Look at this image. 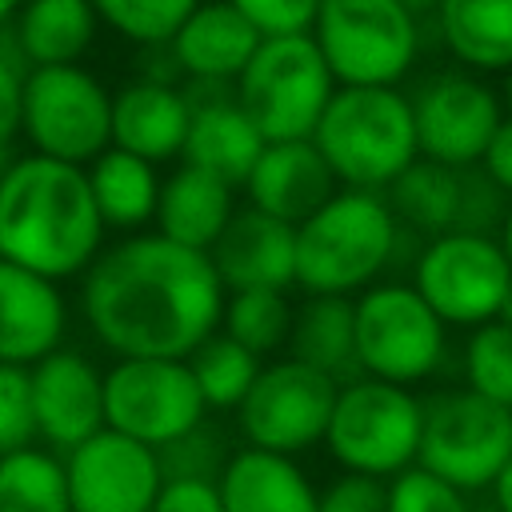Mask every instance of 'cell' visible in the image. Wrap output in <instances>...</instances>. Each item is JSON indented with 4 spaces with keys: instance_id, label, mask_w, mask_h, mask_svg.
<instances>
[{
    "instance_id": "obj_1",
    "label": "cell",
    "mask_w": 512,
    "mask_h": 512,
    "mask_svg": "<svg viewBox=\"0 0 512 512\" xmlns=\"http://www.w3.org/2000/svg\"><path fill=\"white\" fill-rule=\"evenodd\" d=\"M224 296L208 252L160 232H128L84 268L80 312L116 356L184 360L220 328Z\"/></svg>"
},
{
    "instance_id": "obj_2",
    "label": "cell",
    "mask_w": 512,
    "mask_h": 512,
    "mask_svg": "<svg viewBox=\"0 0 512 512\" xmlns=\"http://www.w3.org/2000/svg\"><path fill=\"white\" fill-rule=\"evenodd\" d=\"M104 220L96 212L88 172L40 152L16 156L0 168V256L48 276L72 280L104 248Z\"/></svg>"
},
{
    "instance_id": "obj_3",
    "label": "cell",
    "mask_w": 512,
    "mask_h": 512,
    "mask_svg": "<svg viewBox=\"0 0 512 512\" xmlns=\"http://www.w3.org/2000/svg\"><path fill=\"white\" fill-rule=\"evenodd\" d=\"M400 224L384 192L336 188L296 224V284L304 296H356L392 264Z\"/></svg>"
},
{
    "instance_id": "obj_4",
    "label": "cell",
    "mask_w": 512,
    "mask_h": 512,
    "mask_svg": "<svg viewBox=\"0 0 512 512\" xmlns=\"http://www.w3.org/2000/svg\"><path fill=\"white\" fill-rule=\"evenodd\" d=\"M308 140L340 188L384 192L420 156L412 100L388 84H336Z\"/></svg>"
},
{
    "instance_id": "obj_5",
    "label": "cell",
    "mask_w": 512,
    "mask_h": 512,
    "mask_svg": "<svg viewBox=\"0 0 512 512\" xmlns=\"http://www.w3.org/2000/svg\"><path fill=\"white\" fill-rule=\"evenodd\" d=\"M420 424L424 400L412 388L376 376H352L336 392L320 444L344 472L388 480L416 464Z\"/></svg>"
},
{
    "instance_id": "obj_6",
    "label": "cell",
    "mask_w": 512,
    "mask_h": 512,
    "mask_svg": "<svg viewBox=\"0 0 512 512\" xmlns=\"http://www.w3.org/2000/svg\"><path fill=\"white\" fill-rule=\"evenodd\" d=\"M308 36L336 84L396 88L420 56V16L404 0H320Z\"/></svg>"
},
{
    "instance_id": "obj_7",
    "label": "cell",
    "mask_w": 512,
    "mask_h": 512,
    "mask_svg": "<svg viewBox=\"0 0 512 512\" xmlns=\"http://www.w3.org/2000/svg\"><path fill=\"white\" fill-rule=\"evenodd\" d=\"M236 104L264 140H308L336 80L308 32L264 36L232 84Z\"/></svg>"
},
{
    "instance_id": "obj_8",
    "label": "cell",
    "mask_w": 512,
    "mask_h": 512,
    "mask_svg": "<svg viewBox=\"0 0 512 512\" xmlns=\"http://www.w3.org/2000/svg\"><path fill=\"white\" fill-rule=\"evenodd\" d=\"M352 340L360 376L412 388L440 368L448 328L412 284H368L352 296Z\"/></svg>"
},
{
    "instance_id": "obj_9",
    "label": "cell",
    "mask_w": 512,
    "mask_h": 512,
    "mask_svg": "<svg viewBox=\"0 0 512 512\" xmlns=\"http://www.w3.org/2000/svg\"><path fill=\"white\" fill-rule=\"evenodd\" d=\"M20 132L32 152L84 168L112 144V92L84 64L28 68Z\"/></svg>"
},
{
    "instance_id": "obj_10",
    "label": "cell",
    "mask_w": 512,
    "mask_h": 512,
    "mask_svg": "<svg viewBox=\"0 0 512 512\" xmlns=\"http://www.w3.org/2000/svg\"><path fill=\"white\" fill-rule=\"evenodd\" d=\"M512 456V408L496 404L472 388H444L424 400L416 464L432 476L456 484L460 492H480L496 480Z\"/></svg>"
},
{
    "instance_id": "obj_11",
    "label": "cell",
    "mask_w": 512,
    "mask_h": 512,
    "mask_svg": "<svg viewBox=\"0 0 512 512\" xmlns=\"http://www.w3.org/2000/svg\"><path fill=\"white\" fill-rule=\"evenodd\" d=\"M412 288L444 320V328H476L500 316L512 292V268L496 236L440 232L416 252Z\"/></svg>"
},
{
    "instance_id": "obj_12",
    "label": "cell",
    "mask_w": 512,
    "mask_h": 512,
    "mask_svg": "<svg viewBox=\"0 0 512 512\" xmlns=\"http://www.w3.org/2000/svg\"><path fill=\"white\" fill-rule=\"evenodd\" d=\"M208 404L192 380L188 360L116 356L104 372V428L124 432L148 448H164L204 424Z\"/></svg>"
},
{
    "instance_id": "obj_13",
    "label": "cell",
    "mask_w": 512,
    "mask_h": 512,
    "mask_svg": "<svg viewBox=\"0 0 512 512\" xmlns=\"http://www.w3.org/2000/svg\"><path fill=\"white\" fill-rule=\"evenodd\" d=\"M336 392L340 380L296 356H276L272 364H260L252 388L236 404V424L244 432V444L280 456L316 448L324 440Z\"/></svg>"
},
{
    "instance_id": "obj_14",
    "label": "cell",
    "mask_w": 512,
    "mask_h": 512,
    "mask_svg": "<svg viewBox=\"0 0 512 512\" xmlns=\"http://www.w3.org/2000/svg\"><path fill=\"white\" fill-rule=\"evenodd\" d=\"M408 100L420 156L448 168H472L504 120L500 92L468 68L432 72Z\"/></svg>"
},
{
    "instance_id": "obj_15",
    "label": "cell",
    "mask_w": 512,
    "mask_h": 512,
    "mask_svg": "<svg viewBox=\"0 0 512 512\" xmlns=\"http://www.w3.org/2000/svg\"><path fill=\"white\" fill-rule=\"evenodd\" d=\"M72 512H148L164 472L156 448L100 428L64 452Z\"/></svg>"
},
{
    "instance_id": "obj_16",
    "label": "cell",
    "mask_w": 512,
    "mask_h": 512,
    "mask_svg": "<svg viewBox=\"0 0 512 512\" xmlns=\"http://www.w3.org/2000/svg\"><path fill=\"white\" fill-rule=\"evenodd\" d=\"M28 380L36 436L48 440V448L68 452L104 428V372L88 356L56 348L28 368Z\"/></svg>"
},
{
    "instance_id": "obj_17",
    "label": "cell",
    "mask_w": 512,
    "mask_h": 512,
    "mask_svg": "<svg viewBox=\"0 0 512 512\" xmlns=\"http://www.w3.org/2000/svg\"><path fill=\"white\" fill-rule=\"evenodd\" d=\"M184 92H188L192 116H188V136H184L180 160L240 188L268 140L248 120V112L236 104L232 84H196Z\"/></svg>"
},
{
    "instance_id": "obj_18",
    "label": "cell",
    "mask_w": 512,
    "mask_h": 512,
    "mask_svg": "<svg viewBox=\"0 0 512 512\" xmlns=\"http://www.w3.org/2000/svg\"><path fill=\"white\" fill-rule=\"evenodd\" d=\"M208 260L224 284V292L244 288H276L288 292L296 284V228L256 212L236 208L216 244L208 248Z\"/></svg>"
},
{
    "instance_id": "obj_19",
    "label": "cell",
    "mask_w": 512,
    "mask_h": 512,
    "mask_svg": "<svg viewBox=\"0 0 512 512\" xmlns=\"http://www.w3.org/2000/svg\"><path fill=\"white\" fill-rule=\"evenodd\" d=\"M68 332V300L56 280L0 256V364L32 368Z\"/></svg>"
},
{
    "instance_id": "obj_20",
    "label": "cell",
    "mask_w": 512,
    "mask_h": 512,
    "mask_svg": "<svg viewBox=\"0 0 512 512\" xmlns=\"http://www.w3.org/2000/svg\"><path fill=\"white\" fill-rule=\"evenodd\" d=\"M240 188L248 192V208L296 228L340 184L312 140H268Z\"/></svg>"
},
{
    "instance_id": "obj_21",
    "label": "cell",
    "mask_w": 512,
    "mask_h": 512,
    "mask_svg": "<svg viewBox=\"0 0 512 512\" xmlns=\"http://www.w3.org/2000/svg\"><path fill=\"white\" fill-rule=\"evenodd\" d=\"M260 40L264 36L228 0H200L184 16L168 48L180 64V76H188L192 84H236Z\"/></svg>"
},
{
    "instance_id": "obj_22",
    "label": "cell",
    "mask_w": 512,
    "mask_h": 512,
    "mask_svg": "<svg viewBox=\"0 0 512 512\" xmlns=\"http://www.w3.org/2000/svg\"><path fill=\"white\" fill-rule=\"evenodd\" d=\"M188 116L192 104L180 84L136 76L112 96V144L148 164H168L184 148Z\"/></svg>"
},
{
    "instance_id": "obj_23",
    "label": "cell",
    "mask_w": 512,
    "mask_h": 512,
    "mask_svg": "<svg viewBox=\"0 0 512 512\" xmlns=\"http://www.w3.org/2000/svg\"><path fill=\"white\" fill-rule=\"evenodd\" d=\"M216 488L224 512H316V484L296 464V456L252 444L228 452Z\"/></svg>"
},
{
    "instance_id": "obj_24",
    "label": "cell",
    "mask_w": 512,
    "mask_h": 512,
    "mask_svg": "<svg viewBox=\"0 0 512 512\" xmlns=\"http://www.w3.org/2000/svg\"><path fill=\"white\" fill-rule=\"evenodd\" d=\"M236 212V188L196 164H176V172H168L160 180V196H156V232L184 244V248H196V252H208L216 244V236L224 232V224L232 220Z\"/></svg>"
},
{
    "instance_id": "obj_25",
    "label": "cell",
    "mask_w": 512,
    "mask_h": 512,
    "mask_svg": "<svg viewBox=\"0 0 512 512\" xmlns=\"http://www.w3.org/2000/svg\"><path fill=\"white\" fill-rule=\"evenodd\" d=\"M8 28L28 68L80 64L96 44L100 16L88 0H20Z\"/></svg>"
},
{
    "instance_id": "obj_26",
    "label": "cell",
    "mask_w": 512,
    "mask_h": 512,
    "mask_svg": "<svg viewBox=\"0 0 512 512\" xmlns=\"http://www.w3.org/2000/svg\"><path fill=\"white\" fill-rule=\"evenodd\" d=\"M440 44L468 72L512 68V0H436Z\"/></svg>"
},
{
    "instance_id": "obj_27",
    "label": "cell",
    "mask_w": 512,
    "mask_h": 512,
    "mask_svg": "<svg viewBox=\"0 0 512 512\" xmlns=\"http://www.w3.org/2000/svg\"><path fill=\"white\" fill-rule=\"evenodd\" d=\"M460 196H464V168H448L428 156H416L384 188V200H388L400 232H412L424 240H432L440 232H456Z\"/></svg>"
},
{
    "instance_id": "obj_28",
    "label": "cell",
    "mask_w": 512,
    "mask_h": 512,
    "mask_svg": "<svg viewBox=\"0 0 512 512\" xmlns=\"http://www.w3.org/2000/svg\"><path fill=\"white\" fill-rule=\"evenodd\" d=\"M88 188L96 200V212L104 228L112 232H144L156 216V196H160V176L156 164L108 144L96 160H88Z\"/></svg>"
},
{
    "instance_id": "obj_29",
    "label": "cell",
    "mask_w": 512,
    "mask_h": 512,
    "mask_svg": "<svg viewBox=\"0 0 512 512\" xmlns=\"http://www.w3.org/2000/svg\"><path fill=\"white\" fill-rule=\"evenodd\" d=\"M284 352L328 372L340 384L360 376L352 340V296H304V304L292 308V332Z\"/></svg>"
},
{
    "instance_id": "obj_30",
    "label": "cell",
    "mask_w": 512,
    "mask_h": 512,
    "mask_svg": "<svg viewBox=\"0 0 512 512\" xmlns=\"http://www.w3.org/2000/svg\"><path fill=\"white\" fill-rule=\"evenodd\" d=\"M0 512H72L64 460L36 444L0 452Z\"/></svg>"
},
{
    "instance_id": "obj_31",
    "label": "cell",
    "mask_w": 512,
    "mask_h": 512,
    "mask_svg": "<svg viewBox=\"0 0 512 512\" xmlns=\"http://www.w3.org/2000/svg\"><path fill=\"white\" fill-rule=\"evenodd\" d=\"M220 332L232 336L236 344H244L248 352L276 356L288 348V332H292V300L288 292L276 288H244V292H228L224 296V312H220Z\"/></svg>"
},
{
    "instance_id": "obj_32",
    "label": "cell",
    "mask_w": 512,
    "mask_h": 512,
    "mask_svg": "<svg viewBox=\"0 0 512 512\" xmlns=\"http://www.w3.org/2000/svg\"><path fill=\"white\" fill-rule=\"evenodd\" d=\"M184 360H188V368H192V380H196L204 404L216 408V412L236 408V404L244 400V392L252 388L260 364H264L256 352H248L244 344H236V340L224 336L220 328H216L204 344H196Z\"/></svg>"
},
{
    "instance_id": "obj_33",
    "label": "cell",
    "mask_w": 512,
    "mask_h": 512,
    "mask_svg": "<svg viewBox=\"0 0 512 512\" xmlns=\"http://www.w3.org/2000/svg\"><path fill=\"white\" fill-rule=\"evenodd\" d=\"M464 388L512 408V324H504L500 316L468 328Z\"/></svg>"
},
{
    "instance_id": "obj_34",
    "label": "cell",
    "mask_w": 512,
    "mask_h": 512,
    "mask_svg": "<svg viewBox=\"0 0 512 512\" xmlns=\"http://www.w3.org/2000/svg\"><path fill=\"white\" fill-rule=\"evenodd\" d=\"M88 4L96 8L100 24H108L116 36L148 48V44H168L200 0H88Z\"/></svg>"
},
{
    "instance_id": "obj_35",
    "label": "cell",
    "mask_w": 512,
    "mask_h": 512,
    "mask_svg": "<svg viewBox=\"0 0 512 512\" xmlns=\"http://www.w3.org/2000/svg\"><path fill=\"white\" fill-rule=\"evenodd\" d=\"M388 512H472L468 496L420 464L388 476Z\"/></svg>"
},
{
    "instance_id": "obj_36",
    "label": "cell",
    "mask_w": 512,
    "mask_h": 512,
    "mask_svg": "<svg viewBox=\"0 0 512 512\" xmlns=\"http://www.w3.org/2000/svg\"><path fill=\"white\" fill-rule=\"evenodd\" d=\"M36 440L32 416V380L24 364H0V452L24 448Z\"/></svg>"
},
{
    "instance_id": "obj_37",
    "label": "cell",
    "mask_w": 512,
    "mask_h": 512,
    "mask_svg": "<svg viewBox=\"0 0 512 512\" xmlns=\"http://www.w3.org/2000/svg\"><path fill=\"white\" fill-rule=\"evenodd\" d=\"M156 456H160V472L164 476H204V480H216L220 468H224V460H228L224 444L204 424H196L180 440L156 448Z\"/></svg>"
},
{
    "instance_id": "obj_38",
    "label": "cell",
    "mask_w": 512,
    "mask_h": 512,
    "mask_svg": "<svg viewBox=\"0 0 512 512\" xmlns=\"http://www.w3.org/2000/svg\"><path fill=\"white\" fill-rule=\"evenodd\" d=\"M316 512H388V480L340 472L316 488Z\"/></svg>"
},
{
    "instance_id": "obj_39",
    "label": "cell",
    "mask_w": 512,
    "mask_h": 512,
    "mask_svg": "<svg viewBox=\"0 0 512 512\" xmlns=\"http://www.w3.org/2000/svg\"><path fill=\"white\" fill-rule=\"evenodd\" d=\"M24 56L12 40V28H0V160L8 144L20 136V100H24Z\"/></svg>"
},
{
    "instance_id": "obj_40",
    "label": "cell",
    "mask_w": 512,
    "mask_h": 512,
    "mask_svg": "<svg viewBox=\"0 0 512 512\" xmlns=\"http://www.w3.org/2000/svg\"><path fill=\"white\" fill-rule=\"evenodd\" d=\"M260 36H296L312 28L320 0H228Z\"/></svg>"
},
{
    "instance_id": "obj_41",
    "label": "cell",
    "mask_w": 512,
    "mask_h": 512,
    "mask_svg": "<svg viewBox=\"0 0 512 512\" xmlns=\"http://www.w3.org/2000/svg\"><path fill=\"white\" fill-rule=\"evenodd\" d=\"M148 512H224L216 480L204 476H164Z\"/></svg>"
},
{
    "instance_id": "obj_42",
    "label": "cell",
    "mask_w": 512,
    "mask_h": 512,
    "mask_svg": "<svg viewBox=\"0 0 512 512\" xmlns=\"http://www.w3.org/2000/svg\"><path fill=\"white\" fill-rule=\"evenodd\" d=\"M476 168L512 200V120H508V116H504L500 128L492 132V140H488L484 156L476 160Z\"/></svg>"
},
{
    "instance_id": "obj_43",
    "label": "cell",
    "mask_w": 512,
    "mask_h": 512,
    "mask_svg": "<svg viewBox=\"0 0 512 512\" xmlns=\"http://www.w3.org/2000/svg\"><path fill=\"white\" fill-rule=\"evenodd\" d=\"M488 488H492V504H496L500 512H512V456L504 460V468L496 472V480H492Z\"/></svg>"
},
{
    "instance_id": "obj_44",
    "label": "cell",
    "mask_w": 512,
    "mask_h": 512,
    "mask_svg": "<svg viewBox=\"0 0 512 512\" xmlns=\"http://www.w3.org/2000/svg\"><path fill=\"white\" fill-rule=\"evenodd\" d=\"M496 232H500V240H496V244H500L504 260H508V268H512V200H508V212H504V220H500V228H496Z\"/></svg>"
},
{
    "instance_id": "obj_45",
    "label": "cell",
    "mask_w": 512,
    "mask_h": 512,
    "mask_svg": "<svg viewBox=\"0 0 512 512\" xmlns=\"http://www.w3.org/2000/svg\"><path fill=\"white\" fill-rule=\"evenodd\" d=\"M500 104H504V116L512 120V68L504 72V88H500Z\"/></svg>"
},
{
    "instance_id": "obj_46",
    "label": "cell",
    "mask_w": 512,
    "mask_h": 512,
    "mask_svg": "<svg viewBox=\"0 0 512 512\" xmlns=\"http://www.w3.org/2000/svg\"><path fill=\"white\" fill-rule=\"evenodd\" d=\"M16 8H20V0H0V28H4V24L16 16Z\"/></svg>"
},
{
    "instance_id": "obj_47",
    "label": "cell",
    "mask_w": 512,
    "mask_h": 512,
    "mask_svg": "<svg viewBox=\"0 0 512 512\" xmlns=\"http://www.w3.org/2000/svg\"><path fill=\"white\" fill-rule=\"evenodd\" d=\"M404 4H408V8L416 12V16H428V12L436 8V0H404Z\"/></svg>"
},
{
    "instance_id": "obj_48",
    "label": "cell",
    "mask_w": 512,
    "mask_h": 512,
    "mask_svg": "<svg viewBox=\"0 0 512 512\" xmlns=\"http://www.w3.org/2000/svg\"><path fill=\"white\" fill-rule=\"evenodd\" d=\"M500 320L512 324V292H508V300H504V308H500Z\"/></svg>"
},
{
    "instance_id": "obj_49",
    "label": "cell",
    "mask_w": 512,
    "mask_h": 512,
    "mask_svg": "<svg viewBox=\"0 0 512 512\" xmlns=\"http://www.w3.org/2000/svg\"><path fill=\"white\" fill-rule=\"evenodd\" d=\"M0 168H4V164H0Z\"/></svg>"
}]
</instances>
